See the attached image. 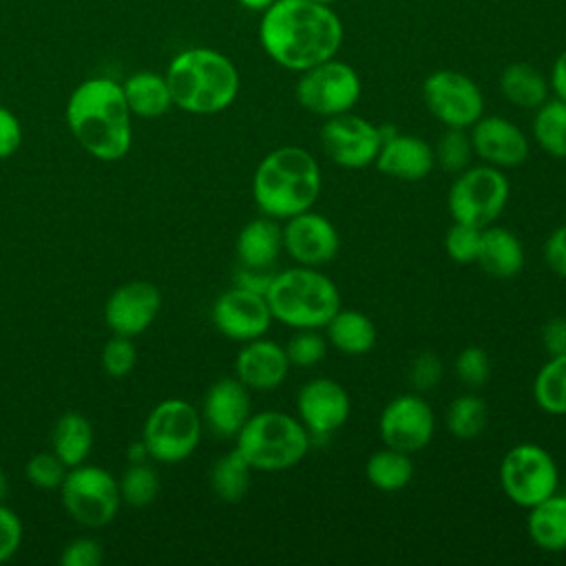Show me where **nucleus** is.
<instances>
[{"label":"nucleus","mask_w":566,"mask_h":566,"mask_svg":"<svg viewBox=\"0 0 566 566\" xmlns=\"http://www.w3.org/2000/svg\"><path fill=\"white\" fill-rule=\"evenodd\" d=\"M259 40L276 64L303 73L336 55L343 24L323 2L274 0L261 18Z\"/></svg>","instance_id":"1"},{"label":"nucleus","mask_w":566,"mask_h":566,"mask_svg":"<svg viewBox=\"0 0 566 566\" xmlns=\"http://www.w3.org/2000/svg\"><path fill=\"white\" fill-rule=\"evenodd\" d=\"M64 115L71 135L95 159L117 161L130 150L133 113L115 80H84L71 93Z\"/></svg>","instance_id":"2"},{"label":"nucleus","mask_w":566,"mask_h":566,"mask_svg":"<svg viewBox=\"0 0 566 566\" xmlns=\"http://www.w3.org/2000/svg\"><path fill=\"white\" fill-rule=\"evenodd\" d=\"M321 192V168L298 146H281L268 153L252 177V197L259 210L272 219H290L312 210Z\"/></svg>","instance_id":"3"},{"label":"nucleus","mask_w":566,"mask_h":566,"mask_svg":"<svg viewBox=\"0 0 566 566\" xmlns=\"http://www.w3.org/2000/svg\"><path fill=\"white\" fill-rule=\"evenodd\" d=\"M166 82L172 104L195 115L221 113L239 93V71L232 60L206 46L175 55L168 64Z\"/></svg>","instance_id":"4"},{"label":"nucleus","mask_w":566,"mask_h":566,"mask_svg":"<svg viewBox=\"0 0 566 566\" xmlns=\"http://www.w3.org/2000/svg\"><path fill=\"white\" fill-rule=\"evenodd\" d=\"M272 318L294 329H318L340 310L334 281L310 265H296L272 274L265 290Z\"/></svg>","instance_id":"5"},{"label":"nucleus","mask_w":566,"mask_h":566,"mask_svg":"<svg viewBox=\"0 0 566 566\" xmlns=\"http://www.w3.org/2000/svg\"><path fill=\"white\" fill-rule=\"evenodd\" d=\"M312 436L301 420L283 411L250 413L237 433V449L252 471H285L310 451Z\"/></svg>","instance_id":"6"},{"label":"nucleus","mask_w":566,"mask_h":566,"mask_svg":"<svg viewBox=\"0 0 566 566\" xmlns=\"http://www.w3.org/2000/svg\"><path fill=\"white\" fill-rule=\"evenodd\" d=\"M201 429V413L188 400L168 398L150 409L144 422L142 440L150 453V460L177 464L197 449Z\"/></svg>","instance_id":"7"},{"label":"nucleus","mask_w":566,"mask_h":566,"mask_svg":"<svg viewBox=\"0 0 566 566\" xmlns=\"http://www.w3.org/2000/svg\"><path fill=\"white\" fill-rule=\"evenodd\" d=\"M62 506L71 520L86 528H99L115 520L122 495L117 478L93 464L71 467L60 484Z\"/></svg>","instance_id":"8"},{"label":"nucleus","mask_w":566,"mask_h":566,"mask_svg":"<svg viewBox=\"0 0 566 566\" xmlns=\"http://www.w3.org/2000/svg\"><path fill=\"white\" fill-rule=\"evenodd\" d=\"M509 201V179L495 166H467L453 179L447 197L453 221L475 228L491 226Z\"/></svg>","instance_id":"9"},{"label":"nucleus","mask_w":566,"mask_h":566,"mask_svg":"<svg viewBox=\"0 0 566 566\" xmlns=\"http://www.w3.org/2000/svg\"><path fill=\"white\" fill-rule=\"evenodd\" d=\"M559 471L553 455L533 442L515 444L500 464V484L504 495L524 509L535 506L557 493Z\"/></svg>","instance_id":"10"},{"label":"nucleus","mask_w":566,"mask_h":566,"mask_svg":"<svg viewBox=\"0 0 566 566\" xmlns=\"http://www.w3.org/2000/svg\"><path fill=\"white\" fill-rule=\"evenodd\" d=\"M360 97L358 73L334 57L303 71L296 82L298 104L316 115L332 117L354 108Z\"/></svg>","instance_id":"11"},{"label":"nucleus","mask_w":566,"mask_h":566,"mask_svg":"<svg viewBox=\"0 0 566 566\" xmlns=\"http://www.w3.org/2000/svg\"><path fill=\"white\" fill-rule=\"evenodd\" d=\"M427 111L447 128H469L484 115L480 86L460 71H436L422 84Z\"/></svg>","instance_id":"12"},{"label":"nucleus","mask_w":566,"mask_h":566,"mask_svg":"<svg viewBox=\"0 0 566 566\" xmlns=\"http://www.w3.org/2000/svg\"><path fill=\"white\" fill-rule=\"evenodd\" d=\"M382 142V128L349 111L327 117L321 128V146L327 159L349 170L374 164Z\"/></svg>","instance_id":"13"},{"label":"nucleus","mask_w":566,"mask_h":566,"mask_svg":"<svg viewBox=\"0 0 566 566\" xmlns=\"http://www.w3.org/2000/svg\"><path fill=\"white\" fill-rule=\"evenodd\" d=\"M436 431V418L429 402L418 394H402L387 402L378 420V433L385 447L407 453L424 449Z\"/></svg>","instance_id":"14"},{"label":"nucleus","mask_w":566,"mask_h":566,"mask_svg":"<svg viewBox=\"0 0 566 566\" xmlns=\"http://www.w3.org/2000/svg\"><path fill=\"white\" fill-rule=\"evenodd\" d=\"M272 321L265 294L241 285L226 290L212 305L214 327L237 343L261 338L270 329Z\"/></svg>","instance_id":"15"},{"label":"nucleus","mask_w":566,"mask_h":566,"mask_svg":"<svg viewBox=\"0 0 566 566\" xmlns=\"http://www.w3.org/2000/svg\"><path fill=\"white\" fill-rule=\"evenodd\" d=\"M283 230V250L298 263L318 268L329 263L340 248V237L334 223L312 210L298 212L285 219Z\"/></svg>","instance_id":"16"},{"label":"nucleus","mask_w":566,"mask_h":566,"mask_svg":"<svg viewBox=\"0 0 566 566\" xmlns=\"http://www.w3.org/2000/svg\"><path fill=\"white\" fill-rule=\"evenodd\" d=\"M298 420L310 436H329L338 431L349 418V394L332 378H314L298 389L296 396Z\"/></svg>","instance_id":"17"},{"label":"nucleus","mask_w":566,"mask_h":566,"mask_svg":"<svg viewBox=\"0 0 566 566\" xmlns=\"http://www.w3.org/2000/svg\"><path fill=\"white\" fill-rule=\"evenodd\" d=\"M161 310V292L148 281L119 285L104 305V321L113 334L137 336L146 332Z\"/></svg>","instance_id":"18"},{"label":"nucleus","mask_w":566,"mask_h":566,"mask_svg":"<svg viewBox=\"0 0 566 566\" xmlns=\"http://www.w3.org/2000/svg\"><path fill=\"white\" fill-rule=\"evenodd\" d=\"M473 153L495 168H515L528 157V139L517 124L500 115H482L471 126Z\"/></svg>","instance_id":"19"},{"label":"nucleus","mask_w":566,"mask_h":566,"mask_svg":"<svg viewBox=\"0 0 566 566\" xmlns=\"http://www.w3.org/2000/svg\"><path fill=\"white\" fill-rule=\"evenodd\" d=\"M290 371V358L285 347L268 338H254L243 343L234 358L237 378L254 391H272L283 385Z\"/></svg>","instance_id":"20"},{"label":"nucleus","mask_w":566,"mask_h":566,"mask_svg":"<svg viewBox=\"0 0 566 566\" xmlns=\"http://www.w3.org/2000/svg\"><path fill=\"white\" fill-rule=\"evenodd\" d=\"M250 389L234 378L214 380L203 396L201 420L219 438H237L250 418Z\"/></svg>","instance_id":"21"},{"label":"nucleus","mask_w":566,"mask_h":566,"mask_svg":"<svg viewBox=\"0 0 566 566\" xmlns=\"http://www.w3.org/2000/svg\"><path fill=\"white\" fill-rule=\"evenodd\" d=\"M374 164L387 177L420 181L433 170L436 155L422 137L391 133L389 137H385Z\"/></svg>","instance_id":"22"},{"label":"nucleus","mask_w":566,"mask_h":566,"mask_svg":"<svg viewBox=\"0 0 566 566\" xmlns=\"http://www.w3.org/2000/svg\"><path fill=\"white\" fill-rule=\"evenodd\" d=\"M283 250V230L272 217L248 221L237 237V256L243 268L268 270Z\"/></svg>","instance_id":"23"},{"label":"nucleus","mask_w":566,"mask_h":566,"mask_svg":"<svg viewBox=\"0 0 566 566\" xmlns=\"http://www.w3.org/2000/svg\"><path fill=\"white\" fill-rule=\"evenodd\" d=\"M475 263L495 279H511L524 268V248L520 239L500 226L482 228V241Z\"/></svg>","instance_id":"24"},{"label":"nucleus","mask_w":566,"mask_h":566,"mask_svg":"<svg viewBox=\"0 0 566 566\" xmlns=\"http://www.w3.org/2000/svg\"><path fill=\"white\" fill-rule=\"evenodd\" d=\"M528 511L526 528L531 542L548 553L566 551V493H553Z\"/></svg>","instance_id":"25"},{"label":"nucleus","mask_w":566,"mask_h":566,"mask_svg":"<svg viewBox=\"0 0 566 566\" xmlns=\"http://www.w3.org/2000/svg\"><path fill=\"white\" fill-rule=\"evenodd\" d=\"M126 104L133 115L137 117H161L172 106V95L166 82V75L153 73V71H139L133 73L122 84Z\"/></svg>","instance_id":"26"},{"label":"nucleus","mask_w":566,"mask_h":566,"mask_svg":"<svg viewBox=\"0 0 566 566\" xmlns=\"http://www.w3.org/2000/svg\"><path fill=\"white\" fill-rule=\"evenodd\" d=\"M325 327L329 343L347 356H363L376 345V325L358 310H338Z\"/></svg>","instance_id":"27"},{"label":"nucleus","mask_w":566,"mask_h":566,"mask_svg":"<svg viewBox=\"0 0 566 566\" xmlns=\"http://www.w3.org/2000/svg\"><path fill=\"white\" fill-rule=\"evenodd\" d=\"M53 453L71 469L82 462L93 451V427L86 416L77 411H66L57 418L53 433H51Z\"/></svg>","instance_id":"28"},{"label":"nucleus","mask_w":566,"mask_h":566,"mask_svg":"<svg viewBox=\"0 0 566 566\" xmlns=\"http://www.w3.org/2000/svg\"><path fill=\"white\" fill-rule=\"evenodd\" d=\"M502 95L520 108H537L546 102L548 82L528 62H513L500 75Z\"/></svg>","instance_id":"29"},{"label":"nucleus","mask_w":566,"mask_h":566,"mask_svg":"<svg viewBox=\"0 0 566 566\" xmlns=\"http://www.w3.org/2000/svg\"><path fill=\"white\" fill-rule=\"evenodd\" d=\"M365 475H367L369 484L378 491H387V493L400 491L413 478L411 453L394 449V447L378 449L369 455V460L365 464Z\"/></svg>","instance_id":"30"},{"label":"nucleus","mask_w":566,"mask_h":566,"mask_svg":"<svg viewBox=\"0 0 566 566\" xmlns=\"http://www.w3.org/2000/svg\"><path fill=\"white\" fill-rule=\"evenodd\" d=\"M252 467L234 447L232 451L217 458L210 469V486L214 495L223 502H239L250 489Z\"/></svg>","instance_id":"31"},{"label":"nucleus","mask_w":566,"mask_h":566,"mask_svg":"<svg viewBox=\"0 0 566 566\" xmlns=\"http://www.w3.org/2000/svg\"><path fill=\"white\" fill-rule=\"evenodd\" d=\"M535 405L551 416H566V354L548 356L533 380Z\"/></svg>","instance_id":"32"},{"label":"nucleus","mask_w":566,"mask_h":566,"mask_svg":"<svg viewBox=\"0 0 566 566\" xmlns=\"http://www.w3.org/2000/svg\"><path fill=\"white\" fill-rule=\"evenodd\" d=\"M535 142L555 159H566V102L551 99L537 106L533 117Z\"/></svg>","instance_id":"33"},{"label":"nucleus","mask_w":566,"mask_h":566,"mask_svg":"<svg viewBox=\"0 0 566 566\" xmlns=\"http://www.w3.org/2000/svg\"><path fill=\"white\" fill-rule=\"evenodd\" d=\"M486 402L475 394L458 396L447 409V429L460 440L478 438L486 429Z\"/></svg>","instance_id":"34"},{"label":"nucleus","mask_w":566,"mask_h":566,"mask_svg":"<svg viewBox=\"0 0 566 566\" xmlns=\"http://www.w3.org/2000/svg\"><path fill=\"white\" fill-rule=\"evenodd\" d=\"M117 484H119L122 502H126L135 509L148 506L150 502H155V497L159 493V478L148 462L128 464V469L122 473Z\"/></svg>","instance_id":"35"},{"label":"nucleus","mask_w":566,"mask_h":566,"mask_svg":"<svg viewBox=\"0 0 566 566\" xmlns=\"http://www.w3.org/2000/svg\"><path fill=\"white\" fill-rule=\"evenodd\" d=\"M433 155H436V164H440L444 170L460 172L469 166L473 155L471 137L464 133V128H447L438 139Z\"/></svg>","instance_id":"36"},{"label":"nucleus","mask_w":566,"mask_h":566,"mask_svg":"<svg viewBox=\"0 0 566 566\" xmlns=\"http://www.w3.org/2000/svg\"><path fill=\"white\" fill-rule=\"evenodd\" d=\"M99 360H102V369L106 371V376H111V378L128 376L137 363V349H135L133 338L113 334L104 343Z\"/></svg>","instance_id":"37"},{"label":"nucleus","mask_w":566,"mask_h":566,"mask_svg":"<svg viewBox=\"0 0 566 566\" xmlns=\"http://www.w3.org/2000/svg\"><path fill=\"white\" fill-rule=\"evenodd\" d=\"M482 241V228L453 221L444 234V250L455 263H475Z\"/></svg>","instance_id":"38"},{"label":"nucleus","mask_w":566,"mask_h":566,"mask_svg":"<svg viewBox=\"0 0 566 566\" xmlns=\"http://www.w3.org/2000/svg\"><path fill=\"white\" fill-rule=\"evenodd\" d=\"M66 471L69 467L53 451H42L31 455L24 467L27 480L38 489H60Z\"/></svg>","instance_id":"39"},{"label":"nucleus","mask_w":566,"mask_h":566,"mask_svg":"<svg viewBox=\"0 0 566 566\" xmlns=\"http://www.w3.org/2000/svg\"><path fill=\"white\" fill-rule=\"evenodd\" d=\"M285 354L290 358V365L296 367H312L316 363H321L327 354V340L316 332V329H298L287 347Z\"/></svg>","instance_id":"40"},{"label":"nucleus","mask_w":566,"mask_h":566,"mask_svg":"<svg viewBox=\"0 0 566 566\" xmlns=\"http://www.w3.org/2000/svg\"><path fill=\"white\" fill-rule=\"evenodd\" d=\"M455 376L467 387H482L491 376V363L482 347H464L455 358Z\"/></svg>","instance_id":"41"},{"label":"nucleus","mask_w":566,"mask_h":566,"mask_svg":"<svg viewBox=\"0 0 566 566\" xmlns=\"http://www.w3.org/2000/svg\"><path fill=\"white\" fill-rule=\"evenodd\" d=\"M407 378L413 389H431L442 378V360L433 352H422L411 360Z\"/></svg>","instance_id":"42"},{"label":"nucleus","mask_w":566,"mask_h":566,"mask_svg":"<svg viewBox=\"0 0 566 566\" xmlns=\"http://www.w3.org/2000/svg\"><path fill=\"white\" fill-rule=\"evenodd\" d=\"M22 544V520L13 509L0 502V564L9 562Z\"/></svg>","instance_id":"43"},{"label":"nucleus","mask_w":566,"mask_h":566,"mask_svg":"<svg viewBox=\"0 0 566 566\" xmlns=\"http://www.w3.org/2000/svg\"><path fill=\"white\" fill-rule=\"evenodd\" d=\"M104 559L102 544L93 537H77L69 542L60 555L62 566H99Z\"/></svg>","instance_id":"44"},{"label":"nucleus","mask_w":566,"mask_h":566,"mask_svg":"<svg viewBox=\"0 0 566 566\" xmlns=\"http://www.w3.org/2000/svg\"><path fill=\"white\" fill-rule=\"evenodd\" d=\"M22 144V126L18 122V117L0 106V159L11 157Z\"/></svg>","instance_id":"45"},{"label":"nucleus","mask_w":566,"mask_h":566,"mask_svg":"<svg viewBox=\"0 0 566 566\" xmlns=\"http://www.w3.org/2000/svg\"><path fill=\"white\" fill-rule=\"evenodd\" d=\"M544 259L546 265L566 279V223L551 232V237L544 243Z\"/></svg>","instance_id":"46"},{"label":"nucleus","mask_w":566,"mask_h":566,"mask_svg":"<svg viewBox=\"0 0 566 566\" xmlns=\"http://www.w3.org/2000/svg\"><path fill=\"white\" fill-rule=\"evenodd\" d=\"M542 345L548 356L566 354V316H555L542 327Z\"/></svg>","instance_id":"47"},{"label":"nucleus","mask_w":566,"mask_h":566,"mask_svg":"<svg viewBox=\"0 0 566 566\" xmlns=\"http://www.w3.org/2000/svg\"><path fill=\"white\" fill-rule=\"evenodd\" d=\"M551 88L559 99L566 102V51L555 60L551 71Z\"/></svg>","instance_id":"48"},{"label":"nucleus","mask_w":566,"mask_h":566,"mask_svg":"<svg viewBox=\"0 0 566 566\" xmlns=\"http://www.w3.org/2000/svg\"><path fill=\"white\" fill-rule=\"evenodd\" d=\"M126 458H128V462H130V464L150 460V453H148V449H146L144 440H139V442H133V444L126 449Z\"/></svg>","instance_id":"49"},{"label":"nucleus","mask_w":566,"mask_h":566,"mask_svg":"<svg viewBox=\"0 0 566 566\" xmlns=\"http://www.w3.org/2000/svg\"><path fill=\"white\" fill-rule=\"evenodd\" d=\"M245 9H252V11H265L274 0H239Z\"/></svg>","instance_id":"50"},{"label":"nucleus","mask_w":566,"mask_h":566,"mask_svg":"<svg viewBox=\"0 0 566 566\" xmlns=\"http://www.w3.org/2000/svg\"><path fill=\"white\" fill-rule=\"evenodd\" d=\"M7 495H9V478H7V473L0 469V502H4Z\"/></svg>","instance_id":"51"},{"label":"nucleus","mask_w":566,"mask_h":566,"mask_svg":"<svg viewBox=\"0 0 566 566\" xmlns=\"http://www.w3.org/2000/svg\"><path fill=\"white\" fill-rule=\"evenodd\" d=\"M314 2H323V4H329V2H336V0H314Z\"/></svg>","instance_id":"52"}]
</instances>
